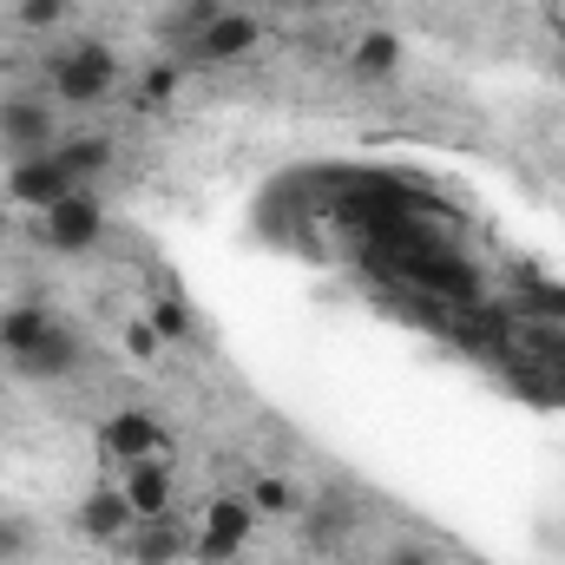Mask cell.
Listing matches in <instances>:
<instances>
[{"label": "cell", "instance_id": "1", "mask_svg": "<svg viewBox=\"0 0 565 565\" xmlns=\"http://www.w3.org/2000/svg\"><path fill=\"white\" fill-rule=\"evenodd\" d=\"M119 79H126V66H119V53L106 40H66V46L46 53V93L66 113H86V106L113 99Z\"/></svg>", "mask_w": 565, "mask_h": 565}, {"label": "cell", "instance_id": "2", "mask_svg": "<svg viewBox=\"0 0 565 565\" xmlns=\"http://www.w3.org/2000/svg\"><path fill=\"white\" fill-rule=\"evenodd\" d=\"M250 533H257V507H250V493H211L204 520L191 526V559L198 565H237L244 559V546H250Z\"/></svg>", "mask_w": 565, "mask_h": 565}, {"label": "cell", "instance_id": "3", "mask_svg": "<svg viewBox=\"0 0 565 565\" xmlns=\"http://www.w3.org/2000/svg\"><path fill=\"white\" fill-rule=\"evenodd\" d=\"M40 250H53V257H86V250H99V237H106V204H99V191L93 184H79V191H66L53 211H40Z\"/></svg>", "mask_w": 565, "mask_h": 565}, {"label": "cell", "instance_id": "4", "mask_svg": "<svg viewBox=\"0 0 565 565\" xmlns=\"http://www.w3.org/2000/svg\"><path fill=\"white\" fill-rule=\"evenodd\" d=\"M60 139H66V132H60L53 99H40V93H7V99H0V145H7V158L53 151Z\"/></svg>", "mask_w": 565, "mask_h": 565}, {"label": "cell", "instance_id": "5", "mask_svg": "<svg viewBox=\"0 0 565 565\" xmlns=\"http://www.w3.org/2000/svg\"><path fill=\"white\" fill-rule=\"evenodd\" d=\"M257 46H264V20L244 13V7H224V13L184 46V66H237V60H250Z\"/></svg>", "mask_w": 565, "mask_h": 565}, {"label": "cell", "instance_id": "6", "mask_svg": "<svg viewBox=\"0 0 565 565\" xmlns=\"http://www.w3.org/2000/svg\"><path fill=\"white\" fill-rule=\"evenodd\" d=\"M139 526V513H132V500H126V487L119 480H99V487H86L79 493V507H73V533L79 540H93V546H126V533Z\"/></svg>", "mask_w": 565, "mask_h": 565}, {"label": "cell", "instance_id": "7", "mask_svg": "<svg viewBox=\"0 0 565 565\" xmlns=\"http://www.w3.org/2000/svg\"><path fill=\"white\" fill-rule=\"evenodd\" d=\"M66 191H79V178L60 164V151H33V158L7 164V204H20V211H53Z\"/></svg>", "mask_w": 565, "mask_h": 565}, {"label": "cell", "instance_id": "8", "mask_svg": "<svg viewBox=\"0 0 565 565\" xmlns=\"http://www.w3.org/2000/svg\"><path fill=\"white\" fill-rule=\"evenodd\" d=\"M164 447H171V427L158 422V415H145V408H119V415H106V422H99V454H106L113 467L158 460Z\"/></svg>", "mask_w": 565, "mask_h": 565}, {"label": "cell", "instance_id": "9", "mask_svg": "<svg viewBox=\"0 0 565 565\" xmlns=\"http://www.w3.org/2000/svg\"><path fill=\"white\" fill-rule=\"evenodd\" d=\"M79 362H86V342H79V335H73L66 322H53V329H46V335H40L33 349H20V355H13L7 369H13L20 382H66V375L79 369Z\"/></svg>", "mask_w": 565, "mask_h": 565}, {"label": "cell", "instance_id": "10", "mask_svg": "<svg viewBox=\"0 0 565 565\" xmlns=\"http://www.w3.org/2000/svg\"><path fill=\"white\" fill-rule=\"evenodd\" d=\"M402 66H408V46H402V33H388V26H369V33L349 46V79H355V86H395Z\"/></svg>", "mask_w": 565, "mask_h": 565}, {"label": "cell", "instance_id": "11", "mask_svg": "<svg viewBox=\"0 0 565 565\" xmlns=\"http://www.w3.org/2000/svg\"><path fill=\"white\" fill-rule=\"evenodd\" d=\"M132 565H184L191 559V526H178V513H164V520H139L132 533H126V546H119Z\"/></svg>", "mask_w": 565, "mask_h": 565}, {"label": "cell", "instance_id": "12", "mask_svg": "<svg viewBox=\"0 0 565 565\" xmlns=\"http://www.w3.org/2000/svg\"><path fill=\"white\" fill-rule=\"evenodd\" d=\"M119 487H126V500H132L139 520H164L171 500H178V473H171L164 454H158V460H132V467H119Z\"/></svg>", "mask_w": 565, "mask_h": 565}, {"label": "cell", "instance_id": "13", "mask_svg": "<svg viewBox=\"0 0 565 565\" xmlns=\"http://www.w3.org/2000/svg\"><path fill=\"white\" fill-rule=\"evenodd\" d=\"M296 526H302V546H309V553H335V546L349 540V526H355V507L335 500V487H329V493H309V513H302Z\"/></svg>", "mask_w": 565, "mask_h": 565}, {"label": "cell", "instance_id": "14", "mask_svg": "<svg viewBox=\"0 0 565 565\" xmlns=\"http://www.w3.org/2000/svg\"><path fill=\"white\" fill-rule=\"evenodd\" d=\"M244 493H250L257 520H302V513H309V487H302L296 473H264V480H250Z\"/></svg>", "mask_w": 565, "mask_h": 565}, {"label": "cell", "instance_id": "15", "mask_svg": "<svg viewBox=\"0 0 565 565\" xmlns=\"http://www.w3.org/2000/svg\"><path fill=\"white\" fill-rule=\"evenodd\" d=\"M217 13H224V0H171V7L158 13V40L184 60V46H191V40H198Z\"/></svg>", "mask_w": 565, "mask_h": 565}, {"label": "cell", "instance_id": "16", "mask_svg": "<svg viewBox=\"0 0 565 565\" xmlns=\"http://www.w3.org/2000/svg\"><path fill=\"white\" fill-rule=\"evenodd\" d=\"M53 151H60V164H66L79 184L106 178V171H113V158H119V145L106 139V132H66V139L53 145Z\"/></svg>", "mask_w": 565, "mask_h": 565}, {"label": "cell", "instance_id": "17", "mask_svg": "<svg viewBox=\"0 0 565 565\" xmlns=\"http://www.w3.org/2000/svg\"><path fill=\"white\" fill-rule=\"evenodd\" d=\"M145 322L158 329V342H164V349H184V342H198V335H204V329H198V309H191L171 282L158 289V302H151V316H145Z\"/></svg>", "mask_w": 565, "mask_h": 565}, {"label": "cell", "instance_id": "18", "mask_svg": "<svg viewBox=\"0 0 565 565\" xmlns=\"http://www.w3.org/2000/svg\"><path fill=\"white\" fill-rule=\"evenodd\" d=\"M53 322H60V316H53V309H40V302H13V309L0 316V355L13 362V355H20V349H33Z\"/></svg>", "mask_w": 565, "mask_h": 565}, {"label": "cell", "instance_id": "19", "mask_svg": "<svg viewBox=\"0 0 565 565\" xmlns=\"http://www.w3.org/2000/svg\"><path fill=\"white\" fill-rule=\"evenodd\" d=\"M520 309L533 316V322H565V282H553V277H526L520 282Z\"/></svg>", "mask_w": 565, "mask_h": 565}, {"label": "cell", "instance_id": "20", "mask_svg": "<svg viewBox=\"0 0 565 565\" xmlns=\"http://www.w3.org/2000/svg\"><path fill=\"white\" fill-rule=\"evenodd\" d=\"M40 553V526L26 513H0V565H26Z\"/></svg>", "mask_w": 565, "mask_h": 565}, {"label": "cell", "instance_id": "21", "mask_svg": "<svg viewBox=\"0 0 565 565\" xmlns=\"http://www.w3.org/2000/svg\"><path fill=\"white\" fill-rule=\"evenodd\" d=\"M13 20H20L26 33H53V26L73 20V0H13Z\"/></svg>", "mask_w": 565, "mask_h": 565}, {"label": "cell", "instance_id": "22", "mask_svg": "<svg viewBox=\"0 0 565 565\" xmlns=\"http://www.w3.org/2000/svg\"><path fill=\"white\" fill-rule=\"evenodd\" d=\"M178 79H184V60H158V66H145L139 99H145V106H164V99L178 93Z\"/></svg>", "mask_w": 565, "mask_h": 565}, {"label": "cell", "instance_id": "23", "mask_svg": "<svg viewBox=\"0 0 565 565\" xmlns=\"http://www.w3.org/2000/svg\"><path fill=\"white\" fill-rule=\"evenodd\" d=\"M126 349H132L139 362H151V355H158L164 342H158V329H151V322H126Z\"/></svg>", "mask_w": 565, "mask_h": 565}, {"label": "cell", "instance_id": "24", "mask_svg": "<svg viewBox=\"0 0 565 565\" xmlns=\"http://www.w3.org/2000/svg\"><path fill=\"white\" fill-rule=\"evenodd\" d=\"M388 565H434V559H427V553H395Z\"/></svg>", "mask_w": 565, "mask_h": 565}, {"label": "cell", "instance_id": "25", "mask_svg": "<svg viewBox=\"0 0 565 565\" xmlns=\"http://www.w3.org/2000/svg\"><path fill=\"white\" fill-rule=\"evenodd\" d=\"M277 7H309V0H277Z\"/></svg>", "mask_w": 565, "mask_h": 565}, {"label": "cell", "instance_id": "26", "mask_svg": "<svg viewBox=\"0 0 565 565\" xmlns=\"http://www.w3.org/2000/svg\"><path fill=\"white\" fill-rule=\"evenodd\" d=\"M559 86H565V60H559Z\"/></svg>", "mask_w": 565, "mask_h": 565}, {"label": "cell", "instance_id": "27", "mask_svg": "<svg viewBox=\"0 0 565 565\" xmlns=\"http://www.w3.org/2000/svg\"><path fill=\"white\" fill-rule=\"evenodd\" d=\"M559 26H565V0H559Z\"/></svg>", "mask_w": 565, "mask_h": 565}, {"label": "cell", "instance_id": "28", "mask_svg": "<svg viewBox=\"0 0 565 565\" xmlns=\"http://www.w3.org/2000/svg\"><path fill=\"white\" fill-rule=\"evenodd\" d=\"M0 231H7V211H0Z\"/></svg>", "mask_w": 565, "mask_h": 565}]
</instances>
